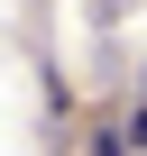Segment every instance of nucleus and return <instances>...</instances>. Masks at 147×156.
<instances>
[{"instance_id":"obj_1","label":"nucleus","mask_w":147,"mask_h":156,"mask_svg":"<svg viewBox=\"0 0 147 156\" xmlns=\"http://www.w3.org/2000/svg\"><path fill=\"white\" fill-rule=\"evenodd\" d=\"M92 156H120V147H110V138H101V147H92Z\"/></svg>"}]
</instances>
